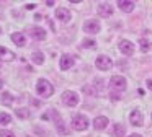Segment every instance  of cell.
<instances>
[{"instance_id": "2", "label": "cell", "mask_w": 152, "mask_h": 137, "mask_svg": "<svg viewBox=\"0 0 152 137\" xmlns=\"http://www.w3.org/2000/svg\"><path fill=\"white\" fill-rule=\"evenodd\" d=\"M126 87H128V83H126V78L121 77V75H113V77L110 78V88H111L113 91H116V93H119V91H124Z\"/></svg>"}, {"instance_id": "22", "label": "cell", "mask_w": 152, "mask_h": 137, "mask_svg": "<svg viewBox=\"0 0 152 137\" xmlns=\"http://www.w3.org/2000/svg\"><path fill=\"white\" fill-rule=\"evenodd\" d=\"M2 103H4L5 106H12V103H13V96H12L10 93H4L2 95Z\"/></svg>"}, {"instance_id": "17", "label": "cell", "mask_w": 152, "mask_h": 137, "mask_svg": "<svg viewBox=\"0 0 152 137\" xmlns=\"http://www.w3.org/2000/svg\"><path fill=\"white\" fill-rule=\"evenodd\" d=\"M0 59H2V60H7V62H12L15 59V54L10 51V49L0 46Z\"/></svg>"}, {"instance_id": "4", "label": "cell", "mask_w": 152, "mask_h": 137, "mask_svg": "<svg viewBox=\"0 0 152 137\" xmlns=\"http://www.w3.org/2000/svg\"><path fill=\"white\" fill-rule=\"evenodd\" d=\"M62 103L69 108L77 106V104H79V95H77L75 91H70V90L64 91L62 93Z\"/></svg>"}, {"instance_id": "26", "label": "cell", "mask_w": 152, "mask_h": 137, "mask_svg": "<svg viewBox=\"0 0 152 137\" xmlns=\"http://www.w3.org/2000/svg\"><path fill=\"white\" fill-rule=\"evenodd\" d=\"M145 87H147L149 90L152 91V78H149V80H145Z\"/></svg>"}, {"instance_id": "21", "label": "cell", "mask_w": 152, "mask_h": 137, "mask_svg": "<svg viewBox=\"0 0 152 137\" xmlns=\"http://www.w3.org/2000/svg\"><path fill=\"white\" fill-rule=\"evenodd\" d=\"M17 116L20 117V119H30V109L20 108V109H17Z\"/></svg>"}, {"instance_id": "13", "label": "cell", "mask_w": 152, "mask_h": 137, "mask_svg": "<svg viewBox=\"0 0 152 137\" xmlns=\"http://www.w3.org/2000/svg\"><path fill=\"white\" fill-rule=\"evenodd\" d=\"M134 7H136V3L132 0H119L118 2V8L124 13H131L134 10Z\"/></svg>"}, {"instance_id": "19", "label": "cell", "mask_w": 152, "mask_h": 137, "mask_svg": "<svg viewBox=\"0 0 152 137\" xmlns=\"http://www.w3.org/2000/svg\"><path fill=\"white\" fill-rule=\"evenodd\" d=\"M126 134V127L123 124H115L113 126V136L115 137H124Z\"/></svg>"}, {"instance_id": "9", "label": "cell", "mask_w": 152, "mask_h": 137, "mask_svg": "<svg viewBox=\"0 0 152 137\" xmlns=\"http://www.w3.org/2000/svg\"><path fill=\"white\" fill-rule=\"evenodd\" d=\"M30 34L34 41H44V39H46V31H44L43 28H39V26L30 28Z\"/></svg>"}, {"instance_id": "6", "label": "cell", "mask_w": 152, "mask_h": 137, "mask_svg": "<svg viewBox=\"0 0 152 137\" xmlns=\"http://www.w3.org/2000/svg\"><path fill=\"white\" fill-rule=\"evenodd\" d=\"M100 28L102 26H100L98 20H88V21L83 23V31L88 33V34H96L100 31Z\"/></svg>"}, {"instance_id": "15", "label": "cell", "mask_w": 152, "mask_h": 137, "mask_svg": "<svg viewBox=\"0 0 152 137\" xmlns=\"http://www.w3.org/2000/svg\"><path fill=\"white\" fill-rule=\"evenodd\" d=\"M108 124H110V119L106 116H98V117L93 119V127H95L96 130H103Z\"/></svg>"}, {"instance_id": "20", "label": "cell", "mask_w": 152, "mask_h": 137, "mask_svg": "<svg viewBox=\"0 0 152 137\" xmlns=\"http://www.w3.org/2000/svg\"><path fill=\"white\" fill-rule=\"evenodd\" d=\"M12 122V116L8 113H4V111H2V113H0V124H2V126H7V124H10Z\"/></svg>"}, {"instance_id": "18", "label": "cell", "mask_w": 152, "mask_h": 137, "mask_svg": "<svg viewBox=\"0 0 152 137\" xmlns=\"http://www.w3.org/2000/svg\"><path fill=\"white\" fill-rule=\"evenodd\" d=\"M31 60H33V64L41 65V64L44 62V54H43V52H39V51L31 52Z\"/></svg>"}, {"instance_id": "10", "label": "cell", "mask_w": 152, "mask_h": 137, "mask_svg": "<svg viewBox=\"0 0 152 137\" xmlns=\"http://www.w3.org/2000/svg\"><path fill=\"white\" fill-rule=\"evenodd\" d=\"M56 18L62 23H69L70 18H72V15H70V12L67 8H62V7H61V8L56 10Z\"/></svg>"}, {"instance_id": "23", "label": "cell", "mask_w": 152, "mask_h": 137, "mask_svg": "<svg viewBox=\"0 0 152 137\" xmlns=\"http://www.w3.org/2000/svg\"><path fill=\"white\" fill-rule=\"evenodd\" d=\"M139 44H141V49L142 52H147L149 49H151V41H147V39H139Z\"/></svg>"}, {"instance_id": "25", "label": "cell", "mask_w": 152, "mask_h": 137, "mask_svg": "<svg viewBox=\"0 0 152 137\" xmlns=\"http://www.w3.org/2000/svg\"><path fill=\"white\" fill-rule=\"evenodd\" d=\"M0 137H15V134L12 130H7V129H2L0 130Z\"/></svg>"}, {"instance_id": "27", "label": "cell", "mask_w": 152, "mask_h": 137, "mask_svg": "<svg viewBox=\"0 0 152 137\" xmlns=\"http://www.w3.org/2000/svg\"><path fill=\"white\" fill-rule=\"evenodd\" d=\"M31 104H34V106H39V101H36V100H31Z\"/></svg>"}, {"instance_id": "30", "label": "cell", "mask_w": 152, "mask_h": 137, "mask_svg": "<svg viewBox=\"0 0 152 137\" xmlns=\"http://www.w3.org/2000/svg\"><path fill=\"white\" fill-rule=\"evenodd\" d=\"M4 87V80H2V78H0V88Z\"/></svg>"}, {"instance_id": "3", "label": "cell", "mask_w": 152, "mask_h": 137, "mask_svg": "<svg viewBox=\"0 0 152 137\" xmlns=\"http://www.w3.org/2000/svg\"><path fill=\"white\" fill-rule=\"evenodd\" d=\"M70 124H72V129H75V130H87V127H88V117L85 114H75L72 117V121H70Z\"/></svg>"}, {"instance_id": "8", "label": "cell", "mask_w": 152, "mask_h": 137, "mask_svg": "<svg viewBox=\"0 0 152 137\" xmlns=\"http://www.w3.org/2000/svg\"><path fill=\"white\" fill-rule=\"evenodd\" d=\"M134 44H132L131 41H128V39H123L121 42H119V51L123 52L124 55H132L134 54Z\"/></svg>"}, {"instance_id": "5", "label": "cell", "mask_w": 152, "mask_h": 137, "mask_svg": "<svg viewBox=\"0 0 152 137\" xmlns=\"http://www.w3.org/2000/svg\"><path fill=\"white\" fill-rule=\"evenodd\" d=\"M95 65L100 68V70H108V68L113 67V60L108 57V55H98L95 60Z\"/></svg>"}, {"instance_id": "12", "label": "cell", "mask_w": 152, "mask_h": 137, "mask_svg": "<svg viewBox=\"0 0 152 137\" xmlns=\"http://www.w3.org/2000/svg\"><path fill=\"white\" fill-rule=\"evenodd\" d=\"M51 113L54 114V122H56V129L59 130V134H62V136H66V134H69V130H67V127L64 126L62 119H61V116L56 113V111H51Z\"/></svg>"}, {"instance_id": "1", "label": "cell", "mask_w": 152, "mask_h": 137, "mask_svg": "<svg viewBox=\"0 0 152 137\" xmlns=\"http://www.w3.org/2000/svg\"><path fill=\"white\" fill-rule=\"evenodd\" d=\"M36 93L39 95L41 98H49L51 95L54 93V88L51 85V82L44 80V78H39L36 83Z\"/></svg>"}, {"instance_id": "24", "label": "cell", "mask_w": 152, "mask_h": 137, "mask_svg": "<svg viewBox=\"0 0 152 137\" xmlns=\"http://www.w3.org/2000/svg\"><path fill=\"white\" fill-rule=\"evenodd\" d=\"M82 46H83V47H93V46H95V41L90 39V38H87V39H83Z\"/></svg>"}, {"instance_id": "14", "label": "cell", "mask_w": 152, "mask_h": 137, "mask_svg": "<svg viewBox=\"0 0 152 137\" xmlns=\"http://www.w3.org/2000/svg\"><path fill=\"white\" fill-rule=\"evenodd\" d=\"M129 119H131L132 126H137V127L142 126V113L139 109H132L131 114H129Z\"/></svg>"}, {"instance_id": "16", "label": "cell", "mask_w": 152, "mask_h": 137, "mask_svg": "<svg viewBox=\"0 0 152 137\" xmlns=\"http://www.w3.org/2000/svg\"><path fill=\"white\" fill-rule=\"evenodd\" d=\"M12 41H13L15 44L18 46V47H23V46H26V38H25L23 33H13V34H12Z\"/></svg>"}, {"instance_id": "29", "label": "cell", "mask_w": 152, "mask_h": 137, "mask_svg": "<svg viewBox=\"0 0 152 137\" xmlns=\"http://www.w3.org/2000/svg\"><path fill=\"white\" fill-rule=\"evenodd\" d=\"M129 137H142V136H139V134H131Z\"/></svg>"}, {"instance_id": "11", "label": "cell", "mask_w": 152, "mask_h": 137, "mask_svg": "<svg viewBox=\"0 0 152 137\" xmlns=\"http://www.w3.org/2000/svg\"><path fill=\"white\" fill-rule=\"evenodd\" d=\"M74 57H70L69 54H62L61 55V59H59V65H61V68L62 70H69L70 67L74 65Z\"/></svg>"}, {"instance_id": "7", "label": "cell", "mask_w": 152, "mask_h": 137, "mask_svg": "<svg viewBox=\"0 0 152 137\" xmlns=\"http://www.w3.org/2000/svg\"><path fill=\"white\" fill-rule=\"evenodd\" d=\"M113 12H115V10H113V5H111V3H108V2L100 3L98 8H96V13H98L100 16H103V18H108V16H111Z\"/></svg>"}, {"instance_id": "28", "label": "cell", "mask_w": 152, "mask_h": 137, "mask_svg": "<svg viewBox=\"0 0 152 137\" xmlns=\"http://www.w3.org/2000/svg\"><path fill=\"white\" fill-rule=\"evenodd\" d=\"M46 3H48V7H53L54 5V0H48Z\"/></svg>"}]
</instances>
